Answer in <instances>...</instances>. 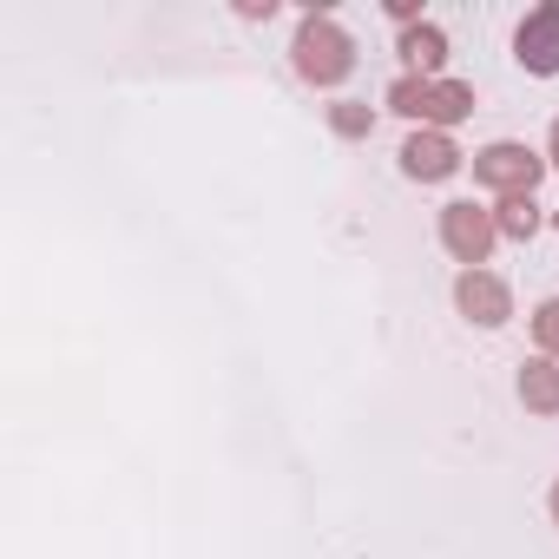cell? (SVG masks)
<instances>
[{
	"label": "cell",
	"mask_w": 559,
	"mask_h": 559,
	"mask_svg": "<svg viewBox=\"0 0 559 559\" xmlns=\"http://www.w3.org/2000/svg\"><path fill=\"white\" fill-rule=\"evenodd\" d=\"M552 520H559V487H552Z\"/></svg>",
	"instance_id": "16"
},
{
	"label": "cell",
	"mask_w": 559,
	"mask_h": 559,
	"mask_svg": "<svg viewBox=\"0 0 559 559\" xmlns=\"http://www.w3.org/2000/svg\"><path fill=\"white\" fill-rule=\"evenodd\" d=\"M474 178H480L487 191H500V198H533V185L546 178V158L526 152V145H513V139H500V145H487V152L474 158Z\"/></svg>",
	"instance_id": "2"
},
{
	"label": "cell",
	"mask_w": 559,
	"mask_h": 559,
	"mask_svg": "<svg viewBox=\"0 0 559 559\" xmlns=\"http://www.w3.org/2000/svg\"><path fill=\"white\" fill-rule=\"evenodd\" d=\"M513 60H520L526 73H539V80L559 73V0H539V8L520 21V34H513Z\"/></svg>",
	"instance_id": "4"
},
{
	"label": "cell",
	"mask_w": 559,
	"mask_h": 559,
	"mask_svg": "<svg viewBox=\"0 0 559 559\" xmlns=\"http://www.w3.org/2000/svg\"><path fill=\"white\" fill-rule=\"evenodd\" d=\"M290 53H297V73H304L310 86H343V80L356 73V47H349V34H343L330 14H304Z\"/></svg>",
	"instance_id": "1"
},
{
	"label": "cell",
	"mask_w": 559,
	"mask_h": 559,
	"mask_svg": "<svg viewBox=\"0 0 559 559\" xmlns=\"http://www.w3.org/2000/svg\"><path fill=\"white\" fill-rule=\"evenodd\" d=\"M467 112H474V86H461V80H435V93H428V119H421V126L448 132V126H461Z\"/></svg>",
	"instance_id": "9"
},
{
	"label": "cell",
	"mask_w": 559,
	"mask_h": 559,
	"mask_svg": "<svg viewBox=\"0 0 559 559\" xmlns=\"http://www.w3.org/2000/svg\"><path fill=\"white\" fill-rule=\"evenodd\" d=\"M330 126H336L343 139H369V126H376V119H369V106H362V99H336V106H330Z\"/></svg>",
	"instance_id": "12"
},
{
	"label": "cell",
	"mask_w": 559,
	"mask_h": 559,
	"mask_svg": "<svg viewBox=\"0 0 559 559\" xmlns=\"http://www.w3.org/2000/svg\"><path fill=\"white\" fill-rule=\"evenodd\" d=\"M402 60H408V73H421V80H441V67H448V34L441 27H408L402 34Z\"/></svg>",
	"instance_id": "8"
},
{
	"label": "cell",
	"mask_w": 559,
	"mask_h": 559,
	"mask_svg": "<svg viewBox=\"0 0 559 559\" xmlns=\"http://www.w3.org/2000/svg\"><path fill=\"white\" fill-rule=\"evenodd\" d=\"M428 93H435V80L402 73V80L389 86V106H395V112H408V119H428Z\"/></svg>",
	"instance_id": "11"
},
{
	"label": "cell",
	"mask_w": 559,
	"mask_h": 559,
	"mask_svg": "<svg viewBox=\"0 0 559 559\" xmlns=\"http://www.w3.org/2000/svg\"><path fill=\"white\" fill-rule=\"evenodd\" d=\"M493 230H500V237H513V243H526V237L539 230V204H533V198H500Z\"/></svg>",
	"instance_id": "10"
},
{
	"label": "cell",
	"mask_w": 559,
	"mask_h": 559,
	"mask_svg": "<svg viewBox=\"0 0 559 559\" xmlns=\"http://www.w3.org/2000/svg\"><path fill=\"white\" fill-rule=\"evenodd\" d=\"M546 165H552V171H559V119H552V158H546Z\"/></svg>",
	"instance_id": "15"
},
{
	"label": "cell",
	"mask_w": 559,
	"mask_h": 559,
	"mask_svg": "<svg viewBox=\"0 0 559 559\" xmlns=\"http://www.w3.org/2000/svg\"><path fill=\"white\" fill-rule=\"evenodd\" d=\"M454 304H461V317L480 323V330H500V323L513 317V297H507V284H500L493 270H461Z\"/></svg>",
	"instance_id": "5"
},
{
	"label": "cell",
	"mask_w": 559,
	"mask_h": 559,
	"mask_svg": "<svg viewBox=\"0 0 559 559\" xmlns=\"http://www.w3.org/2000/svg\"><path fill=\"white\" fill-rule=\"evenodd\" d=\"M533 343H539V356L559 362V297H546V304L533 310Z\"/></svg>",
	"instance_id": "13"
},
{
	"label": "cell",
	"mask_w": 559,
	"mask_h": 559,
	"mask_svg": "<svg viewBox=\"0 0 559 559\" xmlns=\"http://www.w3.org/2000/svg\"><path fill=\"white\" fill-rule=\"evenodd\" d=\"M493 211H480V204H448L441 211V243H448V257L454 263H467V270H480L487 263V250H493Z\"/></svg>",
	"instance_id": "3"
},
{
	"label": "cell",
	"mask_w": 559,
	"mask_h": 559,
	"mask_svg": "<svg viewBox=\"0 0 559 559\" xmlns=\"http://www.w3.org/2000/svg\"><path fill=\"white\" fill-rule=\"evenodd\" d=\"M552 224H559V211H552Z\"/></svg>",
	"instance_id": "17"
},
{
	"label": "cell",
	"mask_w": 559,
	"mask_h": 559,
	"mask_svg": "<svg viewBox=\"0 0 559 559\" xmlns=\"http://www.w3.org/2000/svg\"><path fill=\"white\" fill-rule=\"evenodd\" d=\"M237 14H243V21H270V14H276V0H237Z\"/></svg>",
	"instance_id": "14"
},
{
	"label": "cell",
	"mask_w": 559,
	"mask_h": 559,
	"mask_svg": "<svg viewBox=\"0 0 559 559\" xmlns=\"http://www.w3.org/2000/svg\"><path fill=\"white\" fill-rule=\"evenodd\" d=\"M402 171H408V178H421V185H441V178H454V171H461V152H454V139H448V132L421 126V132L402 145Z\"/></svg>",
	"instance_id": "6"
},
{
	"label": "cell",
	"mask_w": 559,
	"mask_h": 559,
	"mask_svg": "<svg viewBox=\"0 0 559 559\" xmlns=\"http://www.w3.org/2000/svg\"><path fill=\"white\" fill-rule=\"evenodd\" d=\"M520 402H526V415H559V362L552 356L520 362Z\"/></svg>",
	"instance_id": "7"
}]
</instances>
